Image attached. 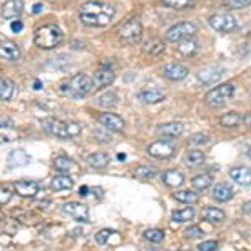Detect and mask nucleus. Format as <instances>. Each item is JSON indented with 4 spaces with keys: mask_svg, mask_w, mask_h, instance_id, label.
Wrapping results in <instances>:
<instances>
[{
    "mask_svg": "<svg viewBox=\"0 0 251 251\" xmlns=\"http://www.w3.org/2000/svg\"><path fill=\"white\" fill-rule=\"evenodd\" d=\"M116 14L114 5L104 2H86L79 9V20L87 27H106Z\"/></svg>",
    "mask_w": 251,
    "mask_h": 251,
    "instance_id": "obj_1",
    "label": "nucleus"
},
{
    "mask_svg": "<svg viewBox=\"0 0 251 251\" xmlns=\"http://www.w3.org/2000/svg\"><path fill=\"white\" fill-rule=\"evenodd\" d=\"M59 91L60 94L67 96L69 99H82V97L92 92V79L91 75L80 72V74H75L72 77L62 80Z\"/></svg>",
    "mask_w": 251,
    "mask_h": 251,
    "instance_id": "obj_2",
    "label": "nucleus"
},
{
    "mask_svg": "<svg viewBox=\"0 0 251 251\" xmlns=\"http://www.w3.org/2000/svg\"><path fill=\"white\" fill-rule=\"evenodd\" d=\"M42 127L47 134L55 136L59 139H72L77 137L82 131L79 123H66V121L55 119V117H47L42 121Z\"/></svg>",
    "mask_w": 251,
    "mask_h": 251,
    "instance_id": "obj_3",
    "label": "nucleus"
},
{
    "mask_svg": "<svg viewBox=\"0 0 251 251\" xmlns=\"http://www.w3.org/2000/svg\"><path fill=\"white\" fill-rule=\"evenodd\" d=\"M64 40V32L60 30V27L54 25V24H49V25H42L35 30L34 35V44L39 49H54L57 47L60 42Z\"/></svg>",
    "mask_w": 251,
    "mask_h": 251,
    "instance_id": "obj_4",
    "label": "nucleus"
},
{
    "mask_svg": "<svg viewBox=\"0 0 251 251\" xmlns=\"http://www.w3.org/2000/svg\"><path fill=\"white\" fill-rule=\"evenodd\" d=\"M117 37L126 46H134L143 37V22L139 17L126 19L119 27H117Z\"/></svg>",
    "mask_w": 251,
    "mask_h": 251,
    "instance_id": "obj_5",
    "label": "nucleus"
},
{
    "mask_svg": "<svg viewBox=\"0 0 251 251\" xmlns=\"http://www.w3.org/2000/svg\"><path fill=\"white\" fill-rule=\"evenodd\" d=\"M233 94H234L233 84H229V82L221 84V86H216L214 89H211V91L204 96V100H206V104L211 107H221L231 99Z\"/></svg>",
    "mask_w": 251,
    "mask_h": 251,
    "instance_id": "obj_6",
    "label": "nucleus"
},
{
    "mask_svg": "<svg viewBox=\"0 0 251 251\" xmlns=\"http://www.w3.org/2000/svg\"><path fill=\"white\" fill-rule=\"evenodd\" d=\"M208 24L220 34H229L238 29V22L231 14H214L208 19Z\"/></svg>",
    "mask_w": 251,
    "mask_h": 251,
    "instance_id": "obj_7",
    "label": "nucleus"
},
{
    "mask_svg": "<svg viewBox=\"0 0 251 251\" xmlns=\"http://www.w3.org/2000/svg\"><path fill=\"white\" fill-rule=\"evenodd\" d=\"M198 32L196 25L191 22H179L176 25H173L171 29H168L166 32V39L169 42H179L183 39H188V37H194V34Z\"/></svg>",
    "mask_w": 251,
    "mask_h": 251,
    "instance_id": "obj_8",
    "label": "nucleus"
},
{
    "mask_svg": "<svg viewBox=\"0 0 251 251\" xmlns=\"http://www.w3.org/2000/svg\"><path fill=\"white\" fill-rule=\"evenodd\" d=\"M174 152H176V146H174L173 141L168 139L156 141V143L148 146V154L151 157H156V159H168V157L174 156Z\"/></svg>",
    "mask_w": 251,
    "mask_h": 251,
    "instance_id": "obj_9",
    "label": "nucleus"
},
{
    "mask_svg": "<svg viewBox=\"0 0 251 251\" xmlns=\"http://www.w3.org/2000/svg\"><path fill=\"white\" fill-rule=\"evenodd\" d=\"M114 72L111 71L109 67H102L99 69V71H96L94 74L91 75L92 79V92L99 91V89H104L107 86H111L112 82H114Z\"/></svg>",
    "mask_w": 251,
    "mask_h": 251,
    "instance_id": "obj_10",
    "label": "nucleus"
},
{
    "mask_svg": "<svg viewBox=\"0 0 251 251\" xmlns=\"http://www.w3.org/2000/svg\"><path fill=\"white\" fill-rule=\"evenodd\" d=\"M223 74H225V69L220 67V66H208V67H203L201 71L196 72V79L200 80V82L206 84V86H209V84H214L218 82Z\"/></svg>",
    "mask_w": 251,
    "mask_h": 251,
    "instance_id": "obj_11",
    "label": "nucleus"
},
{
    "mask_svg": "<svg viewBox=\"0 0 251 251\" xmlns=\"http://www.w3.org/2000/svg\"><path fill=\"white\" fill-rule=\"evenodd\" d=\"M99 121L100 127L106 129V131H111V132H121L124 129V121L123 117H119L117 114H112V112H104L97 117Z\"/></svg>",
    "mask_w": 251,
    "mask_h": 251,
    "instance_id": "obj_12",
    "label": "nucleus"
},
{
    "mask_svg": "<svg viewBox=\"0 0 251 251\" xmlns=\"http://www.w3.org/2000/svg\"><path fill=\"white\" fill-rule=\"evenodd\" d=\"M62 211L69 214V216H72L75 221H80V223H89V208L86 204L82 203H66L62 204Z\"/></svg>",
    "mask_w": 251,
    "mask_h": 251,
    "instance_id": "obj_13",
    "label": "nucleus"
},
{
    "mask_svg": "<svg viewBox=\"0 0 251 251\" xmlns=\"http://www.w3.org/2000/svg\"><path fill=\"white\" fill-rule=\"evenodd\" d=\"M14 191L22 198H34L40 191V186L37 181L32 179H20L14 183Z\"/></svg>",
    "mask_w": 251,
    "mask_h": 251,
    "instance_id": "obj_14",
    "label": "nucleus"
},
{
    "mask_svg": "<svg viewBox=\"0 0 251 251\" xmlns=\"http://www.w3.org/2000/svg\"><path fill=\"white\" fill-rule=\"evenodd\" d=\"M161 72H163L164 77L169 79V80H183V79L188 77L189 71L184 66H181V64L171 62V64H166V66H163Z\"/></svg>",
    "mask_w": 251,
    "mask_h": 251,
    "instance_id": "obj_15",
    "label": "nucleus"
},
{
    "mask_svg": "<svg viewBox=\"0 0 251 251\" xmlns=\"http://www.w3.org/2000/svg\"><path fill=\"white\" fill-rule=\"evenodd\" d=\"M24 12V0H7L2 5V17L15 20Z\"/></svg>",
    "mask_w": 251,
    "mask_h": 251,
    "instance_id": "obj_16",
    "label": "nucleus"
},
{
    "mask_svg": "<svg viewBox=\"0 0 251 251\" xmlns=\"http://www.w3.org/2000/svg\"><path fill=\"white\" fill-rule=\"evenodd\" d=\"M30 163V156L29 152H25L24 149H14V151L9 152L7 156V164L9 168H24Z\"/></svg>",
    "mask_w": 251,
    "mask_h": 251,
    "instance_id": "obj_17",
    "label": "nucleus"
},
{
    "mask_svg": "<svg viewBox=\"0 0 251 251\" xmlns=\"http://www.w3.org/2000/svg\"><path fill=\"white\" fill-rule=\"evenodd\" d=\"M211 196H213V200H214V201H218V203H228V201H231V200H233L234 191H233V188H231L229 184L220 183V184H216V186L213 188Z\"/></svg>",
    "mask_w": 251,
    "mask_h": 251,
    "instance_id": "obj_18",
    "label": "nucleus"
},
{
    "mask_svg": "<svg viewBox=\"0 0 251 251\" xmlns=\"http://www.w3.org/2000/svg\"><path fill=\"white\" fill-rule=\"evenodd\" d=\"M229 176L234 183L240 186H250L251 184V171L248 166H236V168L229 169Z\"/></svg>",
    "mask_w": 251,
    "mask_h": 251,
    "instance_id": "obj_19",
    "label": "nucleus"
},
{
    "mask_svg": "<svg viewBox=\"0 0 251 251\" xmlns=\"http://www.w3.org/2000/svg\"><path fill=\"white\" fill-rule=\"evenodd\" d=\"M156 131H157V134L166 136V137H177L184 132V124L177 123V121H174V123H166V124L157 126Z\"/></svg>",
    "mask_w": 251,
    "mask_h": 251,
    "instance_id": "obj_20",
    "label": "nucleus"
},
{
    "mask_svg": "<svg viewBox=\"0 0 251 251\" xmlns=\"http://www.w3.org/2000/svg\"><path fill=\"white\" fill-rule=\"evenodd\" d=\"M166 97V94L159 89H143V91L137 92V99L144 104H156L161 102Z\"/></svg>",
    "mask_w": 251,
    "mask_h": 251,
    "instance_id": "obj_21",
    "label": "nucleus"
},
{
    "mask_svg": "<svg viewBox=\"0 0 251 251\" xmlns=\"http://www.w3.org/2000/svg\"><path fill=\"white\" fill-rule=\"evenodd\" d=\"M0 57L9 62H15L20 59V49L14 42H2L0 44Z\"/></svg>",
    "mask_w": 251,
    "mask_h": 251,
    "instance_id": "obj_22",
    "label": "nucleus"
},
{
    "mask_svg": "<svg viewBox=\"0 0 251 251\" xmlns=\"http://www.w3.org/2000/svg\"><path fill=\"white\" fill-rule=\"evenodd\" d=\"M74 188V181L69 174H59V176L52 177L50 189L52 191H69Z\"/></svg>",
    "mask_w": 251,
    "mask_h": 251,
    "instance_id": "obj_23",
    "label": "nucleus"
},
{
    "mask_svg": "<svg viewBox=\"0 0 251 251\" xmlns=\"http://www.w3.org/2000/svg\"><path fill=\"white\" fill-rule=\"evenodd\" d=\"M198 49H200V42H198L196 39H193V37L179 40V46H177L179 54L184 55V57H193V55L198 52Z\"/></svg>",
    "mask_w": 251,
    "mask_h": 251,
    "instance_id": "obj_24",
    "label": "nucleus"
},
{
    "mask_svg": "<svg viewBox=\"0 0 251 251\" xmlns=\"http://www.w3.org/2000/svg\"><path fill=\"white\" fill-rule=\"evenodd\" d=\"M163 183L168 186V188H179V186L184 184V174L181 171H174V169H171V171H166L163 173Z\"/></svg>",
    "mask_w": 251,
    "mask_h": 251,
    "instance_id": "obj_25",
    "label": "nucleus"
},
{
    "mask_svg": "<svg viewBox=\"0 0 251 251\" xmlns=\"http://www.w3.org/2000/svg\"><path fill=\"white\" fill-rule=\"evenodd\" d=\"M54 169L60 174H69L75 171V161L67 156H57L54 159Z\"/></svg>",
    "mask_w": 251,
    "mask_h": 251,
    "instance_id": "obj_26",
    "label": "nucleus"
},
{
    "mask_svg": "<svg viewBox=\"0 0 251 251\" xmlns=\"http://www.w3.org/2000/svg\"><path fill=\"white\" fill-rule=\"evenodd\" d=\"M87 164L92 169H104L109 164V154L107 152H94L87 157Z\"/></svg>",
    "mask_w": 251,
    "mask_h": 251,
    "instance_id": "obj_27",
    "label": "nucleus"
},
{
    "mask_svg": "<svg viewBox=\"0 0 251 251\" xmlns=\"http://www.w3.org/2000/svg\"><path fill=\"white\" fill-rule=\"evenodd\" d=\"M201 218L208 223H221V221H225V211L208 206V208H204L203 211H201Z\"/></svg>",
    "mask_w": 251,
    "mask_h": 251,
    "instance_id": "obj_28",
    "label": "nucleus"
},
{
    "mask_svg": "<svg viewBox=\"0 0 251 251\" xmlns=\"http://www.w3.org/2000/svg\"><path fill=\"white\" fill-rule=\"evenodd\" d=\"M203 163H204V152H201L200 149H191L184 156V164L188 168H198V166H201Z\"/></svg>",
    "mask_w": 251,
    "mask_h": 251,
    "instance_id": "obj_29",
    "label": "nucleus"
},
{
    "mask_svg": "<svg viewBox=\"0 0 251 251\" xmlns=\"http://www.w3.org/2000/svg\"><path fill=\"white\" fill-rule=\"evenodd\" d=\"M143 49L146 54H149L151 57H157V55H161L164 52V44H163V40H159V39H151L144 44Z\"/></svg>",
    "mask_w": 251,
    "mask_h": 251,
    "instance_id": "obj_30",
    "label": "nucleus"
},
{
    "mask_svg": "<svg viewBox=\"0 0 251 251\" xmlns=\"http://www.w3.org/2000/svg\"><path fill=\"white\" fill-rule=\"evenodd\" d=\"M132 174H134L136 179L146 181V179H152V177L157 174V171L152 168L151 164H141V166H137V168L134 169V173H132Z\"/></svg>",
    "mask_w": 251,
    "mask_h": 251,
    "instance_id": "obj_31",
    "label": "nucleus"
},
{
    "mask_svg": "<svg viewBox=\"0 0 251 251\" xmlns=\"http://www.w3.org/2000/svg\"><path fill=\"white\" fill-rule=\"evenodd\" d=\"M15 94V86L9 79L0 77V100H10Z\"/></svg>",
    "mask_w": 251,
    "mask_h": 251,
    "instance_id": "obj_32",
    "label": "nucleus"
},
{
    "mask_svg": "<svg viewBox=\"0 0 251 251\" xmlns=\"http://www.w3.org/2000/svg\"><path fill=\"white\" fill-rule=\"evenodd\" d=\"M213 183V177L209 174H198V176L191 177V186L196 191H203V189H208Z\"/></svg>",
    "mask_w": 251,
    "mask_h": 251,
    "instance_id": "obj_33",
    "label": "nucleus"
},
{
    "mask_svg": "<svg viewBox=\"0 0 251 251\" xmlns=\"http://www.w3.org/2000/svg\"><path fill=\"white\" fill-rule=\"evenodd\" d=\"M220 123L223 127H236V126H240L243 123V117L240 112L231 111V112H226V114L220 119Z\"/></svg>",
    "mask_w": 251,
    "mask_h": 251,
    "instance_id": "obj_34",
    "label": "nucleus"
},
{
    "mask_svg": "<svg viewBox=\"0 0 251 251\" xmlns=\"http://www.w3.org/2000/svg\"><path fill=\"white\" fill-rule=\"evenodd\" d=\"M173 198L176 201H179V203H186V204L198 203V193L191 191V189H184V191L173 193Z\"/></svg>",
    "mask_w": 251,
    "mask_h": 251,
    "instance_id": "obj_35",
    "label": "nucleus"
},
{
    "mask_svg": "<svg viewBox=\"0 0 251 251\" xmlns=\"http://www.w3.org/2000/svg\"><path fill=\"white\" fill-rule=\"evenodd\" d=\"M117 102H119V97L112 91L104 92V94H100L99 99H97V104H99L100 107H114Z\"/></svg>",
    "mask_w": 251,
    "mask_h": 251,
    "instance_id": "obj_36",
    "label": "nucleus"
},
{
    "mask_svg": "<svg viewBox=\"0 0 251 251\" xmlns=\"http://www.w3.org/2000/svg\"><path fill=\"white\" fill-rule=\"evenodd\" d=\"M194 218V209L193 208H184V209H177V211H173L171 220L174 223H188Z\"/></svg>",
    "mask_w": 251,
    "mask_h": 251,
    "instance_id": "obj_37",
    "label": "nucleus"
},
{
    "mask_svg": "<svg viewBox=\"0 0 251 251\" xmlns=\"http://www.w3.org/2000/svg\"><path fill=\"white\" fill-rule=\"evenodd\" d=\"M144 240L151 241V243H161L164 240V231L163 229H146L143 233Z\"/></svg>",
    "mask_w": 251,
    "mask_h": 251,
    "instance_id": "obj_38",
    "label": "nucleus"
},
{
    "mask_svg": "<svg viewBox=\"0 0 251 251\" xmlns=\"http://www.w3.org/2000/svg\"><path fill=\"white\" fill-rule=\"evenodd\" d=\"M161 2H163L166 7H169V9L177 10V9H184V7H188L193 0H161Z\"/></svg>",
    "mask_w": 251,
    "mask_h": 251,
    "instance_id": "obj_39",
    "label": "nucleus"
},
{
    "mask_svg": "<svg viewBox=\"0 0 251 251\" xmlns=\"http://www.w3.org/2000/svg\"><path fill=\"white\" fill-rule=\"evenodd\" d=\"M112 234H114L112 229H100L99 233H96V241L99 243V245H106Z\"/></svg>",
    "mask_w": 251,
    "mask_h": 251,
    "instance_id": "obj_40",
    "label": "nucleus"
},
{
    "mask_svg": "<svg viewBox=\"0 0 251 251\" xmlns=\"http://www.w3.org/2000/svg\"><path fill=\"white\" fill-rule=\"evenodd\" d=\"M14 193L10 191V188H5V186H0V204H7L10 203Z\"/></svg>",
    "mask_w": 251,
    "mask_h": 251,
    "instance_id": "obj_41",
    "label": "nucleus"
},
{
    "mask_svg": "<svg viewBox=\"0 0 251 251\" xmlns=\"http://www.w3.org/2000/svg\"><path fill=\"white\" fill-rule=\"evenodd\" d=\"M184 234H186L188 238H191V240H196V238H201V236H203L204 231L200 228V226H189V228L184 231Z\"/></svg>",
    "mask_w": 251,
    "mask_h": 251,
    "instance_id": "obj_42",
    "label": "nucleus"
},
{
    "mask_svg": "<svg viewBox=\"0 0 251 251\" xmlns=\"http://www.w3.org/2000/svg\"><path fill=\"white\" fill-rule=\"evenodd\" d=\"M251 0H226V7L229 9H246Z\"/></svg>",
    "mask_w": 251,
    "mask_h": 251,
    "instance_id": "obj_43",
    "label": "nucleus"
},
{
    "mask_svg": "<svg viewBox=\"0 0 251 251\" xmlns=\"http://www.w3.org/2000/svg\"><path fill=\"white\" fill-rule=\"evenodd\" d=\"M218 248H220L218 241H204L201 245H198V250L200 251H216Z\"/></svg>",
    "mask_w": 251,
    "mask_h": 251,
    "instance_id": "obj_44",
    "label": "nucleus"
},
{
    "mask_svg": "<svg viewBox=\"0 0 251 251\" xmlns=\"http://www.w3.org/2000/svg\"><path fill=\"white\" fill-rule=\"evenodd\" d=\"M209 136L204 134V132H200V134H193L191 136V143L193 144H208Z\"/></svg>",
    "mask_w": 251,
    "mask_h": 251,
    "instance_id": "obj_45",
    "label": "nucleus"
},
{
    "mask_svg": "<svg viewBox=\"0 0 251 251\" xmlns=\"http://www.w3.org/2000/svg\"><path fill=\"white\" fill-rule=\"evenodd\" d=\"M9 127H14V119L10 116L0 114V129H9Z\"/></svg>",
    "mask_w": 251,
    "mask_h": 251,
    "instance_id": "obj_46",
    "label": "nucleus"
},
{
    "mask_svg": "<svg viewBox=\"0 0 251 251\" xmlns=\"http://www.w3.org/2000/svg\"><path fill=\"white\" fill-rule=\"evenodd\" d=\"M10 29H12L14 34H19V32H22V29H24V22H22V20H19V19L12 20V22H10Z\"/></svg>",
    "mask_w": 251,
    "mask_h": 251,
    "instance_id": "obj_47",
    "label": "nucleus"
},
{
    "mask_svg": "<svg viewBox=\"0 0 251 251\" xmlns=\"http://www.w3.org/2000/svg\"><path fill=\"white\" fill-rule=\"evenodd\" d=\"M32 12H34V14H39V12H42V3H34V7H32Z\"/></svg>",
    "mask_w": 251,
    "mask_h": 251,
    "instance_id": "obj_48",
    "label": "nucleus"
},
{
    "mask_svg": "<svg viewBox=\"0 0 251 251\" xmlns=\"http://www.w3.org/2000/svg\"><path fill=\"white\" fill-rule=\"evenodd\" d=\"M34 89L35 91H40V89H42V82H40V80H34Z\"/></svg>",
    "mask_w": 251,
    "mask_h": 251,
    "instance_id": "obj_49",
    "label": "nucleus"
},
{
    "mask_svg": "<svg viewBox=\"0 0 251 251\" xmlns=\"http://www.w3.org/2000/svg\"><path fill=\"white\" fill-rule=\"evenodd\" d=\"M87 193H89V188L87 186H82V188H80V196H86Z\"/></svg>",
    "mask_w": 251,
    "mask_h": 251,
    "instance_id": "obj_50",
    "label": "nucleus"
},
{
    "mask_svg": "<svg viewBox=\"0 0 251 251\" xmlns=\"http://www.w3.org/2000/svg\"><path fill=\"white\" fill-rule=\"evenodd\" d=\"M243 206H245V208H243V209H245V213H250V201H246Z\"/></svg>",
    "mask_w": 251,
    "mask_h": 251,
    "instance_id": "obj_51",
    "label": "nucleus"
},
{
    "mask_svg": "<svg viewBox=\"0 0 251 251\" xmlns=\"http://www.w3.org/2000/svg\"><path fill=\"white\" fill-rule=\"evenodd\" d=\"M243 123H245V126H248V124H250V114H246V116H245V119H243Z\"/></svg>",
    "mask_w": 251,
    "mask_h": 251,
    "instance_id": "obj_52",
    "label": "nucleus"
},
{
    "mask_svg": "<svg viewBox=\"0 0 251 251\" xmlns=\"http://www.w3.org/2000/svg\"><path fill=\"white\" fill-rule=\"evenodd\" d=\"M179 251H189V250H179Z\"/></svg>",
    "mask_w": 251,
    "mask_h": 251,
    "instance_id": "obj_53",
    "label": "nucleus"
}]
</instances>
